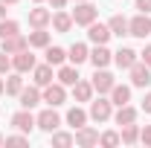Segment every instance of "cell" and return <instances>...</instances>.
Masks as SVG:
<instances>
[{"mask_svg":"<svg viewBox=\"0 0 151 148\" xmlns=\"http://www.w3.org/2000/svg\"><path fill=\"white\" fill-rule=\"evenodd\" d=\"M73 142H76V137H73V134H58V131H52V145L67 148V145H73Z\"/></svg>","mask_w":151,"mask_h":148,"instance_id":"cell-31","label":"cell"},{"mask_svg":"<svg viewBox=\"0 0 151 148\" xmlns=\"http://www.w3.org/2000/svg\"><path fill=\"white\" fill-rule=\"evenodd\" d=\"M119 139H122V142H125V145H131V142H137V139H139V128H137V125H122V134H119Z\"/></svg>","mask_w":151,"mask_h":148,"instance_id":"cell-27","label":"cell"},{"mask_svg":"<svg viewBox=\"0 0 151 148\" xmlns=\"http://www.w3.org/2000/svg\"><path fill=\"white\" fill-rule=\"evenodd\" d=\"M76 3H81V0H76Z\"/></svg>","mask_w":151,"mask_h":148,"instance_id":"cell-44","label":"cell"},{"mask_svg":"<svg viewBox=\"0 0 151 148\" xmlns=\"http://www.w3.org/2000/svg\"><path fill=\"white\" fill-rule=\"evenodd\" d=\"M131 84L134 87H148L151 84V70H148L145 61H137L131 67Z\"/></svg>","mask_w":151,"mask_h":148,"instance_id":"cell-4","label":"cell"},{"mask_svg":"<svg viewBox=\"0 0 151 148\" xmlns=\"http://www.w3.org/2000/svg\"><path fill=\"white\" fill-rule=\"evenodd\" d=\"M108 26H111V35H128V20L122 18V15H113L111 20H108Z\"/></svg>","mask_w":151,"mask_h":148,"instance_id":"cell-24","label":"cell"},{"mask_svg":"<svg viewBox=\"0 0 151 148\" xmlns=\"http://www.w3.org/2000/svg\"><path fill=\"white\" fill-rule=\"evenodd\" d=\"M12 67H15L18 73H29V70H35V55L29 52V47H26V50H20V52H15Z\"/></svg>","mask_w":151,"mask_h":148,"instance_id":"cell-6","label":"cell"},{"mask_svg":"<svg viewBox=\"0 0 151 148\" xmlns=\"http://www.w3.org/2000/svg\"><path fill=\"white\" fill-rule=\"evenodd\" d=\"M35 3H41V0H35Z\"/></svg>","mask_w":151,"mask_h":148,"instance_id":"cell-45","label":"cell"},{"mask_svg":"<svg viewBox=\"0 0 151 148\" xmlns=\"http://www.w3.org/2000/svg\"><path fill=\"white\" fill-rule=\"evenodd\" d=\"M142 111L151 113V93H145V99H142Z\"/></svg>","mask_w":151,"mask_h":148,"instance_id":"cell-38","label":"cell"},{"mask_svg":"<svg viewBox=\"0 0 151 148\" xmlns=\"http://www.w3.org/2000/svg\"><path fill=\"white\" fill-rule=\"evenodd\" d=\"M137 9L142 15H151V0H137Z\"/></svg>","mask_w":151,"mask_h":148,"instance_id":"cell-34","label":"cell"},{"mask_svg":"<svg viewBox=\"0 0 151 148\" xmlns=\"http://www.w3.org/2000/svg\"><path fill=\"white\" fill-rule=\"evenodd\" d=\"M6 142H9V145H26L29 139H26V137H9Z\"/></svg>","mask_w":151,"mask_h":148,"instance_id":"cell-36","label":"cell"},{"mask_svg":"<svg viewBox=\"0 0 151 148\" xmlns=\"http://www.w3.org/2000/svg\"><path fill=\"white\" fill-rule=\"evenodd\" d=\"M87 38L93 41V44H108V38H111V26L108 23H90L87 26Z\"/></svg>","mask_w":151,"mask_h":148,"instance_id":"cell-10","label":"cell"},{"mask_svg":"<svg viewBox=\"0 0 151 148\" xmlns=\"http://www.w3.org/2000/svg\"><path fill=\"white\" fill-rule=\"evenodd\" d=\"M20 90H23V78H20V73L9 75V78H6V93H12V96H18Z\"/></svg>","mask_w":151,"mask_h":148,"instance_id":"cell-30","label":"cell"},{"mask_svg":"<svg viewBox=\"0 0 151 148\" xmlns=\"http://www.w3.org/2000/svg\"><path fill=\"white\" fill-rule=\"evenodd\" d=\"M99 145H105V148L119 145V134H116V131H108V134H102V137H99Z\"/></svg>","mask_w":151,"mask_h":148,"instance_id":"cell-32","label":"cell"},{"mask_svg":"<svg viewBox=\"0 0 151 148\" xmlns=\"http://www.w3.org/2000/svg\"><path fill=\"white\" fill-rule=\"evenodd\" d=\"M41 99H44L50 108H58V105H64V99H67V93H64V84H61V81H58V84H52V81H50V84L44 87V96H41Z\"/></svg>","mask_w":151,"mask_h":148,"instance_id":"cell-2","label":"cell"},{"mask_svg":"<svg viewBox=\"0 0 151 148\" xmlns=\"http://www.w3.org/2000/svg\"><path fill=\"white\" fill-rule=\"evenodd\" d=\"M96 142H99V131L87 128V125H81V128L76 131V145H81V148H93Z\"/></svg>","mask_w":151,"mask_h":148,"instance_id":"cell-8","label":"cell"},{"mask_svg":"<svg viewBox=\"0 0 151 148\" xmlns=\"http://www.w3.org/2000/svg\"><path fill=\"white\" fill-rule=\"evenodd\" d=\"M18 99H20V108H26V111H32L38 102H41V93H38V84L35 87H23V90L18 93Z\"/></svg>","mask_w":151,"mask_h":148,"instance_id":"cell-14","label":"cell"},{"mask_svg":"<svg viewBox=\"0 0 151 148\" xmlns=\"http://www.w3.org/2000/svg\"><path fill=\"white\" fill-rule=\"evenodd\" d=\"M50 20H52V15H50L47 9H32V12H29V23H32L35 29H44Z\"/></svg>","mask_w":151,"mask_h":148,"instance_id":"cell-21","label":"cell"},{"mask_svg":"<svg viewBox=\"0 0 151 148\" xmlns=\"http://www.w3.org/2000/svg\"><path fill=\"white\" fill-rule=\"evenodd\" d=\"M90 96H93V84H87V81H76L73 84V99L76 102H90Z\"/></svg>","mask_w":151,"mask_h":148,"instance_id":"cell-20","label":"cell"},{"mask_svg":"<svg viewBox=\"0 0 151 148\" xmlns=\"http://www.w3.org/2000/svg\"><path fill=\"white\" fill-rule=\"evenodd\" d=\"M67 58L78 67V64H84V61L90 58V50H87L84 44H73V47H70V52H67Z\"/></svg>","mask_w":151,"mask_h":148,"instance_id":"cell-19","label":"cell"},{"mask_svg":"<svg viewBox=\"0 0 151 148\" xmlns=\"http://www.w3.org/2000/svg\"><path fill=\"white\" fill-rule=\"evenodd\" d=\"M111 58H113V52L105 47V44H96V50L90 52V61H93V67H108V64H111Z\"/></svg>","mask_w":151,"mask_h":148,"instance_id":"cell-16","label":"cell"},{"mask_svg":"<svg viewBox=\"0 0 151 148\" xmlns=\"http://www.w3.org/2000/svg\"><path fill=\"white\" fill-rule=\"evenodd\" d=\"M90 84H93V90H99V93H111V87L116 84V81H113V75L108 73L105 67H96V75H93Z\"/></svg>","mask_w":151,"mask_h":148,"instance_id":"cell-7","label":"cell"},{"mask_svg":"<svg viewBox=\"0 0 151 148\" xmlns=\"http://www.w3.org/2000/svg\"><path fill=\"white\" fill-rule=\"evenodd\" d=\"M90 119H96V122L111 119V102H108V99H96V102H90Z\"/></svg>","mask_w":151,"mask_h":148,"instance_id":"cell-11","label":"cell"},{"mask_svg":"<svg viewBox=\"0 0 151 148\" xmlns=\"http://www.w3.org/2000/svg\"><path fill=\"white\" fill-rule=\"evenodd\" d=\"M3 93H6V81L0 78V96H3Z\"/></svg>","mask_w":151,"mask_h":148,"instance_id":"cell-41","label":"cell"},{"mask_svg":"<svg viewBox=\"0 0 151 148\" xmlns=\"http://www.w3.org/2000/svg\"><path fill=\"white\" fill-rule=\"evenodd\" d=\"M50 3H52V9H64L67 6V0H50Z\"/></svg>","mask_w":151,"mask_h":148,"instance_id":"cell-39","label":"cell"},{"mask_svg":"<svg viewBox=\"0 0 151 148\" xmlns=\"http://www.w3.org/2000/svg\"><path fill=\"white\" fill-rule=\"evenodd\" d=\"M12 125H15L18 131H23V134H29V131L35 128V116H32V113L23 108V111H18L15 116H12Z\"/></svg>","mask_w":151,"mask_h":148,"instance_id":"cell-12","label":"cell"},{"mask_svg":"<svg viewBox=\"0 0 151 148\" xmlns=\"http://www.w3.org/2000/svg\"><path fill=\"white\" fill-rule=\"evenodd\" d=\"M29 47H50V32H44V29H35L32 35H29Z\"/></svg>","mask_w":151,"mask_h":148,"instance_id":"cell-28","label":"cell"},{"mask_svg":"<svg viewBox=\"0 0 151 148\" xmlns=\"http://www.w3.org/2000/svg\"><path fill=\"white\" fill-rule=\"evenodd\" d=\"M6 18V3H3V0H0V20Z\"/></svg>","mask_w":151,"mask_h":148,"instance_id":"cell-40","label":"cell"},{"mask_svg":"<svg viewBox=\"0 0 151 148\" xmlns=\"http://www.w3.org/2000/svg\"><path fill=\"white\" fill-rule=\"evenodd\" d=\"M26 47H29V38H23V35L3 38V52H9V55H15V52H20V50H26Z\"/></svg>","mask_w":151,"mask_h":148,"instance_id":"cell-13","label":"cell"},{"mask_svg":"<svg viewBox=\"0 0 151 148\" xmlns=\"http://www.w3.org/2000/svg\"><path fill=\"white\" fill-rule=\"evenodd\" d=\"M58 81H61L64 87H73L76 81H78V67H76V64H70V67H61V70H58Z\"/></svg>","mask_w":151,"mask_h":148,"instance_id":"cell-18","label":"cell"},{"mask_svg":"<svg viewBox=\"0 0 151 148\" xmlns=\"http://www.w3.org/2000/svg\"><path fill=\"white\" fill-rule=\"evenodd\" d=\"M35 125L41 131H47V134H52V131H58V125H61V116H58L52 108H50V111H41L38 119H35Z\"/></svg>","mask_w":151,"mask_h":148,"instance_id":"cell-5","label":"cell"},{"mask_svg":"<svg viewBox=\"0 0 151 148\" xmlns=\"http://www.w3.org/2000/svg\"><path fill=\"white\" fill-rule=\"evenodd\" d=\"M84 122H87V113L81 111V108H70V111H67V125H70V128L78 131Z\"/></svg>","mask_w":151,"mask_h":148,"instance_id":"cell-23","label":"cell"},{"mask_svg":"<svg viewBox=\"0 0 151 148\" xmlns=\"http://www.w3.org/2000/svg\"><path fill=\"white\" fill-rule=\"evenodd\" d=\"M3 3H18V0H3Z\"/></svg>","mask_w":151,"mask_h":148,"instance_id":"cell-42","label":"cell"},{"mask_svg":"<svg viewBox=\"0 0 151 148\" xmlns=\"http://www.w3.org/2000/svg\"><path fill=\"white\" fill-rule=\"evenodd\" d=\"M128 35H134V38H145V35H151V18L139 12L134 20H128Z\"/></svg>","mask_w":151,"mask_h":148,"instance_id":"cell-3","label":"cell"},{"mask_svg":"<svg viewBox=\"0 0 151 148\" xmlns=\"http://www.w3.org/2000/svg\"><path fill=\"white\" fill-rule=\"evenodd\" d=\"M20 32V26H18V20H0V41H3V38H9V35H18Z\"/></svg>","mask_w":151,"mask_h":148,"instance_id":"cell-29","label":"cell"},{"mask_svg":"<svg viewBox=\"0 0 151 148\" xmlns=\"http://www.w3.org/2000/svg\"><path fill=\"white\" fill-rule=\"evenodd\" d=\"M139 58H142V61H145V64H148V67H151V47H145V50L139 52Z\"/></svg>","mask_w":151,"mask_h":148,"instance_id":"cell-37","label":"cell"},{"mask_svg":"<svg viewBox=\"0 0 151 148\" xmlns=\"http://www.w3.org/2000/svg\"><path fill=\"white\" fill-rule=\"evenodd\" d=\"M0 145H3V134H0Z\"/></svg>","mask_w":151,"mask_h":148,"instance_id":"cell-43","label":"cell"},{"mask_svg":"<svg viewBox=\"0 0 151 148\" xmlns=\"http://www.w3.org/2000/svg\"><path fill=\"white\" fill-rule=\"evenodd\" d=\"M113 61H116V64H119L122 70H131L134 64L139 61V52H134L131 47H122L119 52H113Z\"/></svg>","mask_w":151,"mask_h":148,"instance_id":"cell-9","label":"cell"},{"mask_svg":"<svg viewBox=\"0 0 151 148\" xmlns=\"http://www.w3.org/2000/svg\"><path fill=\"white\" fill-rule=\"evenodd\" d=\"M128 102H131V87H125V84H113V87H111V105L122 108V105H128Z\"/></svg>","mask_w":151,"mask_h":148,"instance_id":"cell-15","label":"cell"},{"mask_svg":"<svg viewBox=\"0 0 151 148\" xmlns=\"http://www.w3.org/2000/svg\"><path fill=\"white\" fill-rule=\"evenodd\" d=\"M32 73H35V84H38V87H47V84L52 81V64H41V67L35 64Z\"/></svg>","mask_w":151,"mask_h":148,"instance_id":"cell-17","label":"cell"},{"mask_svg":"<svg viewBox=\"0 0 151 148\" xmlns=\"http://www.w3.org/2000/svg\"><path fill=\"white\" fill-rule=\"evenodd\" d=\"M131 122H137V111H134L131 105H122L116 111V125H131Z\"/></svg>","mask_w":151,"mask_h":148,"instance_id":"cell-25","label":"cell"},{"mask_svg":"<svg viewBox=\"0 0 151 148\" xmlns=\"http://www.w3.org/2000/svg\"><path fill=\"white\" fill-rule=\"evenodd\" d=\"M64 58H67V50H61V47H47V64L61 67V64H64Z\"/></svg>","mask_w":151,"mask_h":148,"instance_id":"cell-26","label":"cell"},{"mask_svg":"<svg viewBox=\"0 0 151 148\" xmlns=\"http://www.w3.org/2000/svg\"><path fill=\"white\" fill-rule=\"evenodd\" d=\"M52 26H55V32H70V26H73V15H67V12H55V15H52Z\"/></svg>","mask_w":151,"mask_h":148,"instance_id":"cell-22","label":"cell"},{"mask_svg":"<svg viewBox=\"0 0 151 148\" xmlns=\"http://www.w3.org/2000/svg\"><path fill=\"white\" fill-rule=\"evenodd\" d=\"M93 20H96V6L87 3V0H81V3L73 9V23H78V26H90Z\"/></svg>","mask_w":151,"mask_h":148,"instance_id":"cell-1","label":"cell"},{"mask_svg":"<svg viewBox=\"0 0 151 148\" xmlns=\"http://www.w3.org/2000/svg\"><path fill=\"white\" fill-rule=\"evenodd\" d=\"M139 139H142L145 145H151V125H145V128L139 131Z\"/></svg>","mask_w":151,"mask_h":148,"instance_id":"cell-35","label":"cell"},{"mask_svg":"<svg viewBox=\"0 0 151 148\" xmlns=\"http://www.w3.org/2000/svg\"><path fill=\"white\" fill-rule=\"evenodd\" d=\"M9 67H12V58H9V52H0V73H9Z\"/></svg>","mask_w":151,"mask_h":148,"instance_id":"cell-33","label":"cell"}]
</instances>
